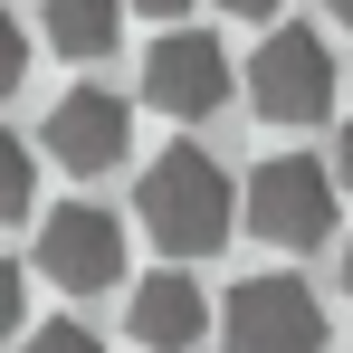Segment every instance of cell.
I'll use <instances>...</instances> for the list:
<instances>
[{"label": "cell", "mask_w": 353, "mask_h": 353, "mask_svg": "<svg viewBox=\"0 0 353 353\" xmlns=\"http://www.w3.org/2000/svg\"><path fill=\"white\" fill-rule=\"evenodd\" d=\"M334 191H344V181L325 172V163L268 153V163L248 172V230L268 239V248H325V239H334Z\"/></svg>", "instance_id": "obj_3"}, {"label": "cell", "mask_w": 353, "mask_h": 353, "mask_svg": "<svg viewBox=\"0 0 353 353\" xmlns=\"http://www.w3.org/2000/svg\"><path fill=\"white\" fill-rule=\"evenodd\" d=\"M325 10H334V19H344V29H353V0H325Z\"/></svg>", "instance_id": "obj_16"}, {"label": "cell", "mask_w": 353, "mask_h": 353, "mask_svg": "<svg viewBox=\"0 0 353 353\" xmlns=\"http://www.w3.org/2000/svg\"><path fill=\"white\" fill-rule=\"evenodd\" d=\"M134 210H143V230H153L163 258H210V248H230L248 191H230V172L201 143H172V153H153V172L134 181Z\"/></svg>", "instance_id": "obj_1"}, {"label": "cell", "mask_w": 353, "mask_h": 353, "mask_svg": "<svg viewBox=\"0 0 353 353\" xmlns=\"http://www.w3.org/2000/svg\"><path fill=\"white\" fill-rule=\"evenodd\" d=\"M334 181L353 191V124H344V143H334Z\"/></svg>", "instance_id": "obj_14"}, {"label": "cell", "mask_w": 353, "mask_h": 353, "mask_svg": "<svg viewBox=\"0 0 353 353\" xmlns=\"http://www.w3.org/2000/svg\"><path fill=\"white\" fill-rule=\"evenodd\" d=\"M143 96L163 105V115L201 124L230 105V48L210 39V29H163L153 39V58H143Z\"/></svg>", "instance_id": "obj_5"}, {"label": "cell", "mask_w": 353, "mask_h": 353, "mask_svg": "<svg viewBox=\"0 0 353 353\" xmlns=\"http://www.w3.org/2000/svg\"><path fill=\"white\" fill-rule=\"evenodd\" d=\"M124 325H134L143 353H191L201 334H210V296L191 287L181 268H163V277H143V287L124 296Z\"/></svg>", "instance_id": "obj_8"}, {"label": "cell", "mask_w": 353, "mask_h": 353, "mask_svg": "<svg viewBox=\"0 0 353 353\" xmlns=\"http://www.w3.org/2000/svg\"><path fill=\"white\" fill-rule=\"evenodd\" d=\"M124 0H48V48L58 58H115Z\"/></svg>", "instance_id": "obj_9"}, {"label": "cell", "mask_w": 353, "mask_h": 353, "mask_svg": "<svg viewBox=\"0 0 353 353\" xmlns=\"http://www.w3.org/2000/svg\"><path fill=\"white\" fill-rule=\"evenodd\" d=\"M220 344L230 353H325V305L305 296V277H239L230 315H220Z\"/></svg>", "instance_id": "obj_4"}, {"label": "cell", "mask_w": 353, "mask_h": 353, "mask_svg": "<svg viewBox=\"0 0 353 353\" xmlns=\"http://www.w3.org/2000/svg\"><path fill=\"white\" fill-rule=\"evenodd\" d=\"M19 353H105V344H96L77 315H58V325H29V334H19Z\"/></svg>", "instance_id": "obj_11"}, {"label": "cell", "mask_w": 353, "mask_h": 353, "mask_svg": "<svg viewBox=\"0 0 353 353\" xmlns=\"http://www.w3.org/2000/svg\"><path fill=\"white\" fill-rule=\"evenodd\" d=\"M344 296H353V239H344Z\"/></svg>", "instance_id": "obj_17"}, {"label": "cell", "mask_w": 353, "mask_h": 353, "mask_svg": "<svg viewBox=\"0 0 353 353\" xmlns=\"http://www.w3.org/2000/svg\"><path fill=\"white\" fill-rule=\"evenodd\" d=\"M124 134H134V105H124L115 86H67L58 105H48V124H39V143H48L77 181L115 172V163H124Z\"/></svg>", "instance_id": "obj_7"}, {"label": "cell", "mask_w": 353, "mask_h": 353, "mask_svg": "<svg viewBox=\"0 0 353 353\" xmlns=\"http://www.w3.org/2000/svg\"><path fill=\"white\" fill-rule=\"evenodd\" d=\"M19 77H29V39H19V29H0V86H19Z\"/></svg>", "instance_id": "obj_12"}, {"label": "cell", "mask_w": 353, "mask_h": 353, "mask_svg": "<svg viewBox=\"0 0 353 353\" xmlns=\"http://www.w3.org/2000/svg\"><path fill=\"white\" fill-rule=\"evenodd\" d=\"M0 210H10V220H29V210H39V143H29V134H10V143H0Z\"/></svg>", "instance_id": "obj_10"}, {"label": "cell", "mask_w": 353, "mask_h": 353, "mask_svg": "<svg viewBox=\"0 0 353 353\" xmlns=\"http://www.w3.org/2000/svg\"><path fill=\"white\" fill-rule=\"evenodd\" d=\"M334 86H344V67H334V48L315 39V29H268L258 39V58H248V105L268 124H325L334 115Z\"/></svg>", "instance_id": "obj_2"}, {"label": "cell", "mask_w": 353, "mask_h": 353, "mask_svg": "<svg viewBox=\"0 0 353 353\" xmlns=\"http://www.w3.org/2000/svg\"><path fill=\"white\" fill-rule=\"evenodd\" d=\"M134 10H153V19H181V10H191V0H134Z\"/></svg>", "instance_id": "obj_15"}, {"label": "cell", "mask_w": 353, "mask_h": 353, "mask_svg": "<svg viewBox=\"0 0 353 353\" xmlns=\"http://www.w3.org/2000/svg\"><path fill=\"white\" fill-rule=\"evenodd\" d=\"M220 10H230V19H277L287 0H220Z\"/></svg>", "instance_id": "obj_13"}, {"label": "cell", "mask_w": 353, "mask_h": 353, "mask_svg": "<svg viewBox=\"0 0 353 353\" xmlns=\"http://www.w3.org/2000/svg\"><path fill=\"white\" fill-rule=\"evenodd\" d=\"M39 277L67 296H96L124 277V220L115 210H86V201H67L48 210V230H39Z\"/></svg>", "instance_id": "obj_6"}]
</instances>
